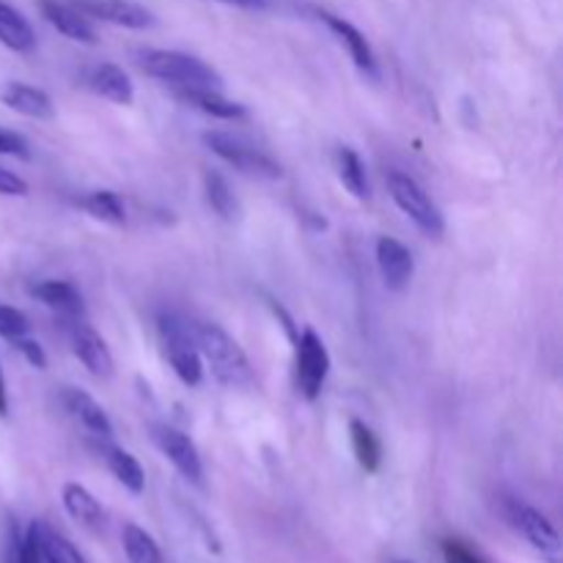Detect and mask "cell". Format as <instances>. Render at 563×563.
I'll list each match as a JSON object with an SVG mask.
<instances>
[{
  "label": "cell",
  "mask_w": 563,
  "mask_h": 563,
  "mask_svg": "<svg viewBox=\"0 0 563 563\" xmlns=\"http://www.w3.org/2000/svg\"><path fill=\"white\" fill-rule=\"evenodd\" d=\"M196 335V346L201 352V361L209 363L214 377L229 388H245L253 383V368L242 346L225 333L220 324L203 322L192 328Z\"/></svg>",
  "instance_id": "6da1fadb"
},
{
  "label": "cell",
  "mask_w": 563,
  "mask_h": 563,
  "mask_svg": "<svg viewBox=\"0 0 563 563\" xmlns=\"http://www.w3.org/2000/svg\"><path fill=\"white\" fill-rule=\"evenodd\" d=\"M141 69L154 80L170 82L176 88H220L223 77L196 55L179 49H146L141 53Z\"/></svg>",
  "instance_id": "7a4b0ae2"
},
{
  "label": "cell",
  "mask_w": 563,
  "mask_h": 563,
  "mask_svg": "<svg viewBox=\"0 0 563 563\" xmlns=\"http://www.w3.org/2000/svg\"><path fill=\"white\" fill-rule=\"evenodd\" d=\"M159 335H163L165 355H168L170 368L176 372V377L185 385L196 388L203 379V361L201 352L196 346V335L192 328L185 319L174 317V313H163L159 317Z\"/></svg>",
  "instance_id": "3957f363"
},
{
  "label": "cell",
  "mask_w": 563,
  "mask_h": 563,
  "mask_svg": "<svg viewBox=\"0 0 563 563\" xmlns=\"http://www.w3.org/2000/svg\"><path fill=\"white\" fill-rule=\"evenodd\" d=\"M388 190L390 198H394L396 207L429 236H440L445 231V218L440 212L438 203L429 198V192L418 185L412 176L401 174V170H394L388 174Z\"/></svg>",
  "instance_id": "277c9868"
},
{
  "label": "cell",
  "mask_w": 563,
  "mask_h": 563,
  "mask_svg": "<svg viewBox=\"0 0 563 563\" xmlns=\"http://www.w3.org/2000/svg\"><path fill=\"white\" fill-rule=\"evenodd\" d=\"M203 143L212 148V154H218L223 163H229L231 168L242 170L247 176H258V179H280V165L275 159H269L267 154L258 152V148L247 146L240 137L229 135V132H203Z\"/></svg>",
  "instance_id": "5b68a950"
},
{
  "label": "cell",
  "mask_w": 563,
  "mask_h": 563,
  "mask_svg": "<svg viewBox=\"0 0 563 563\" xmlns=\"http://www.w3.org/2000/svg\"><path fill=\"white\" fill-rule=\"evenodd\" d=\"M330 374V355L324 341L311 328L297 339V388L308 401L317 399Z\"/></svg>",
  "instance_id": "8992f818"
},
{
  "label": "cell",
  "mask_w": 563,
  "mask_h": 563,
  "mask_svg": "<svg viewBox=\"0 0 563 563\" xmlns=\"http://www.w3.org/2000/svg\"><path fill=\"white\" fill-rule=\"evenodd\" d=\"M71 5L82 11L88 20H102L110 25L130 27V31H146L157 25L154 11L137 0H71Z\"/></svg>",
  "instance_id": "52a82bcc"
},
{
  "label": "cell",
  "mask_w": 563,
  "mask_h": 563,
  "mask_svg": "<svg viewBox=\"0 0 563 563\" xmlns=\"http://www.w3.org/2000/svg\"><path fill=\"white\" fill-rule=\"evenodd\" d=\"M152 438H154V443H157V449L163 451L165 460H168L170 465H174L176 471L187 478V482H192V484L201 482L203 478L201 456H198L196 443H192L185 432L168 427V423H157V427L152 429Z\"/></svg>",
  "instance_id": "ba28073f"
},
{
  "label": "cell",
  "mask_w": 563,
  "mask_h": 563,
  "mask_svg": "<svg viewBox=\"0 0 563 563\" xmlns=\"http://www.w3.org/2000/svg\"><path fill=\"white\" fill-rule=\"evenodd\" d=\"M69 341H71V352H75L77 361L88 368V374L99 379L113 377L115 361L110 355L108 344H104L102 335L86 322H75L69 330Z\"/></svg>",
  "instance_id": "9c48e42d"
},
{
  "label": "cell",
  "mask_w": 563,
  "mask_h": 563,
  "mask_svg": "<svg viewBox=\"0 0 563 563\" xmlns=\"http://www.w3.org/2000/svg\"><path fill=\"white\" fill-rule=\"evenodd\" d=\"M377 264L383 273L385 286L390 291H401L410 286L412 275H416V258H412L410 247L399 242L396 236H379L377 240Z\"/></svg>",
  "instance_id": "30bf717a"
},
{
  "label": "cell",
  "mask_w": 563,
  "mask_h": 563,
  "mask_svg": "<svg viewBox=\"0 0 563 563\" xmlns=\"http://www.w3.org/2000/svg\"><path fill=\"white\" fill-rule=\"evenodd\" d=\"M511 520H515L517 531H520L522 537L539 550V553L550 555V559H555V555L561 553L559 531H555L553 522H550L542 511H537L533 506H526V504H515V509H511Z\"/></svg>",
  "instance_id": "8fae6325"
},
{
  "label": "cell",
  "mask_w": 563,
  "mask_h": 563,
  "mask_svg": "<svg viewBox=\"0 0 563 563\" xmlns=\"http://www.w3.org/2000/svg\"><path fill=\"white\" fill-rule=\"evenodd\" d=\"M38 11H42L44 20H47L60 36L80 44L97 42V31H93L91 20H88L82 11H77L71 3H60V0H38Z\"/></svg>",
  "instance_id": "7c38bea8"
},
{
  "label": "cell",
  "mask_w": 563,
  "mask_h": 563,
  "mask_svg": "<svg viewBox=\"0 0 563 563\" xmlns=\"http://www.w3.org/2000/svg\"><path fill=\"white\" fill-rule=\"evenodd\" d=\"M317 16L330 27V33H333V36H339V42L350 49V55H352V60H355L357 69L366 71V75H377V58H374L372 44H368V38L363 36V33L357 31L350 20H344V16L333 14V11H322V9H317Z\"/></svg>",
  "instance_id": "4fadbf2b"
},
{
  "label": "cell",
  "mask_w": 563,
  "mask_h": 563,
  "mask_svg": "<svg viewBox=\"0 0 563 563\" xmlns=\"http://www.w3.org/2000/svg\"><path fill=\"white\" fill-rule=\"evenodd\" d=\"M0 99H3V104H9L14 113L25 115V119L47 121L55 115V104L53 99H49V93L36 86H27V82H5V86L0 88Z\"/></svg>",
  "instance_id": "5bb4252c"
},
{
  "label": "cell",
  "mask_w": 563,
  "mask_h": 563,
  "mask_svg": "<svg viewBox=\"0 0 563 563\" xmlns=\"http://www.w3.org/2000/svg\"><path fill=\"white\" fill-rule=\"evenodd\" d=\"M64 405H66V410H69L71 416H75L77 421H80L82 427L88 429V432L97 434L99 440L113 438V423H110L108 412H104L102 405H99L93 396H88L86 390L66 388L64 390Z\"/></svg>",
  "instance_id": "9a60e30c"
},
{
  "label": "cell",
  "mask_w": 563,
  "mask_h": 563,
  "mask_svg": "<svg viewBox=\"0 0 563 563\" xmlns=\"http://www.w3.org/2000/svg\"><path fill=\"white\" fill-rule=\"evenodd\" d=\"M176 97L190 104V108L201 110L203 115H212V119L236 121L245 115V108L234 99L223 97L218 88H176Z\"/></svg>",
  "instance_id": "2e32d148"
},
{
  "label": "cell",
  "mask_w": 563,
  "mask_h": 563,
  "mask_svg": "<svg viewBox=\"0 0 563 563\" xmlns=\"http://www.w3.org/2000/svg\"><path fill=\"white\" fill-rule=\"evenodd\" d=\"M0 44L14 53H31L36 47V33H33L31 22L5 0H0Z\"/></svg>",
  "instance_id": "e0dca14e"
},
{
  "label": "cell",
  "mask_w": 563,
  "mask_h": 563,
  "mask_svg": "<svg viewBox=\"0 0 563 563\" xmlns=\"http://www.w3.org/2000/svg\"><path fill=\"white\" fill-rule=\"evenodd\" d=\"M91 88L99 97L110 99L115 104H132V99H135V88H132L130 75L115 64H99L91 71Z\"/></svg>",
  "instance_id": "ac0fdd59"
},
{
  "label": "cell",
  "mask_w": 563,
  "mask_h": 563,
  "mask_svg": "<svg viewBox=\"0 0 563 563\" xmlns=\"http://www.w3.org/2000/svg\"><path fill=\"white\" fill-rule=\"evenodd\" d=\"M31 295L42 300L44 306L69 313V317H80L82 313V295L69 280H38V284L31 286Z\"/></svg>",
  "instance_id": "d6986e66"
},
{
  "label": "cell",
  "mask_w": 563,
  "mask_h": 563,
  "mask_svg": "<svg viewBox=\"0 0 563 563\" xmlns=\"http://www.w3.org/2000/svg\"><path fill=\"white\" fill-rule=\"evenodd\" d=\"M99 451H102V460L108 462L110 473H113L130 493L141 495L143 487H146V473H143L141 462H137L130 451L119 449V445H99Z\"/></svg>",
  "instance_id": "ffe728a7"
},
{
  "label": "cell",
  "mask_w": 563,
  "mask_h": 563,
  "mask_svg": "<svg viewBox=\"0 0 563 563\" xmlns=\"http://www.w3.org/2000/svg\"><path fill=\"white\" fill-rule=\"evenodd\" d=\"M60 498H64V509L69 511L71 520H77L80 526L97 528L104 520V511L99 506V500L82 484H66Z\"/></svg>",
  "instance_id": "44dd1931"
},
{
  "label": "cell",
  "mask_w": 563,
  "mask_h": 563,
  "mask_svg": "<svg viewBox=\"0 0 563 563\" xmlns=\"http://www.w3.org/2000/svg\"><path fill=\"white\" fill-rule=\"evenodd\" d=\"M350 440L357 465L366 473H377L379 465H383V445H379L377 434L363 421H350Z\"/></svg>",
  "instance_id": "7402d4cb"
},
{
  "label": "cell",
  "mask_w": 563,
  "mask_h": 563,
  "mask_svg": "<svg viewBox=\"0 0 563 563\" xmlns=\"http://www.w3.org/2000/svg\"><path fill=\"white\" fill-rule=\"evenodd\" d=\"M80 207L86 209L93 220H102V223H108V225H124V220H126L124 201H121L119 192H113V190L88 192V196L80 201Z\"/></svg>",
  "instance_id": "603a6c76"
},
{
  "label": "cell",
  "mask_w": 563,
  "mask_h": 563,
  "mask_svg": "<svg viewBox=\"0 0 563 563\" xmlns=\"http://www.w3.org/2000/svg\"><path fill=\"white\" fill-rule=\"evenodd\" d=\"M339 176L344 181L346 190L357 198V201H366L368 198V179H366V165H363L361 154L355 148L344 146L339 148Z\"/></svg>",
  "instance_id": "cb8c5ba5"
},
{
  "label": "cell",
  "mask_w": 563,
  "mask_h": 563,
  "mask_svg": "<svg viewBox=\"0 0 563 563\" xmlns=\"http://www.w3.org/2000/svg\"><path fill=\"white\" fill-rule=\"evenodd\" d=\"M36 526H38V548H42L44 563H86V559L77 553V548L69 542V539L60 537V533L53 531V528L42 526V522H36Z\"/></svg>",
  "instance_id": "d4e9b609"
},
{
  "label": "cell",
  "mask_w": 563,
  "mask_h": 563,
  "mask_svg": "<svg viewBox=\"0 0 563 563\" xmlns=\"http://www.w3.org/2000/svg\"><path fill=\"white\" fill-rule=\"evenodd\" d=\"M121 542H124V553L130 563H163V553H159L157 542L141 526H132V522L124 526Z\"/></svg>",
  "instance_id": "484cf974"
},
{
  "label": "cell",
  "mask_w": 563,
  "mask_h": 563,
  "mask_svg": "<svg viewBox=\"0 0 563 563\" xmlns=\"http://www.w3.org/2000/svg\"><path fill=\"white\" fill-rule=\"evenodd\" d=\"M203 185H207V201L220 218L234 220L240 218V203H236V196L231 192L229 181L223 179L220 174H207L203 176Z\"/></svg>",
  "instance_id": "4316f807"
},
{
  "label": "cell",
  "mask_w": 563,
  "mask_h": 563,
  "mask_svg": "<svg viewBox=\"0 0 563 563\" xmlns=\"http://www.w3.org/2000/svg\"><path fill=\"white\" fill-rule=\"evenodd\" d=\"M11 563H44L42 548H38V526L33 522L22 539H14V550H11Z\"/></svg>",
  "instance_id": "83f0119b"
},
{
  "label": "cell",
  "mask_w": 563,
  "mask_h": 563,
  "mask_svg": "<svg viewBox=\"0 0 563 563\" xmlns=\"http://www.w3.org/2000/svg\"><path fill=\"white\" fill-rule=\"evenodd\" d=\"M27 330H31V324H27L25 313L11 306H0V335L3 339H22V335H27Z\"/></svg>",
  "instance_id": "f1b7e54d"
},
{
  "label": "cell",
  "mask_w": 563,
  "mask_h": 563,
  "mask_svg": "<svg viewBox=\"0 0 563 563\" xmlns=\"http://www.w3.org/2000/svg\"><path fill=\"white\" fill-rule=\"evenodd\" d=\"M0 154H9V157H31V148H27V141L20 135V132H11L5 126H0Z\"/></svg>",
  "instance_id": "f546056e"
},
{
  "label": "cell",
  "mask_w": 563,
  "mask_h": 563,
  "mask_svg": "<svg viewBox=\"0 0 563 563\" xmlns=\"http://www.w3.org/2000/svg\"><path fill=\"white\" fill-rule=\"evenodd\" d=\"M14 346L20 350V355L25 357L33 368H47V355H44V350L38 346V341L22 335V339H14Z\"/></svg>",
  "instance_id": "4dcf8cb0"
},
{
  "label": "cell",
  "mask_w": 563,
  "mask_h": 563,
  "mask_svg": "<svg viewBox=\"0 0 563 563\" xmlns=\"http://www.w3.org/2000/svg\"><path fill=\"white\" fill-rule=\"evenodd\" d=\"M443 555L445 563H484L471 548H465L462 542H454V539L443 542Z\"/></svg>",
  "instance_id": "1f68e13d"
},
{
  "label": "cell",
  "mask_w": 563,
  "mask_h": 563,
  "mask_svg": "<svg viewBox=\"0 0 563 563\" xmlns=\"http://www.w3.org/2000/svg\"><path fill=\"white\" fill-rule=\"evenodd\" d=\"M0 196H27V181L22 176H16L14 170L0 168Z\"/></svg>",
  "instance_id": "d6a6232c"
},
{
  "label": "cell",
  "mask_w": 563,
  "mask_h": 563,
  "mask_svg": "<svg viewBox=\"0 0 563 563\" xmlns=\"http://www.w3.org/2000/svg\"><path fill=\"white\" fill-rule=\"evenodd\" d=\"M220 3L240 5V9H267L269 0H220Z\"/></svg>",
  "instance_id": "836d02e7"
},
{
  "label": "cell",
  "mask_w": 563,
  "mask_h": 563,
  "mask_svg": "<svg viewBox=\"0 0 563 563\" xmlns=\"http://www.w3.org/2000/svg\"><path fill=\"white\" fill-rule=\"evenodd\" d=\"M9 412V396H5V383H3V372H0V418Z\"/></svg>",
  "instance_id": "e575fe53"
},
{
  "label": "cell",
  "mask_w": 563,
  "mask_h": 563,
  "mask_svg": "<svg viewBox=\"0 0 563 563\" xmlns=\"http://www.w3.org/2000/svg\"><path fill=\"white\" fill-rule=\"evenodd\" d=\"M399 563H410V561H399Z\"/></svg>",
  "instance_id": "d590c367"
}]
</instances>
